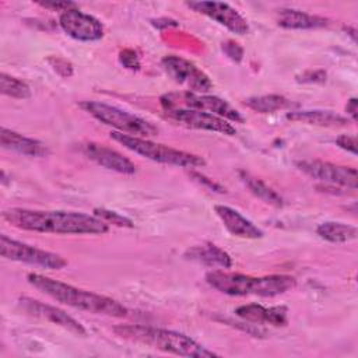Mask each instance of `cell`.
<instances>
[{"label":"cell","instance_id":"6da1fadb","mask_svg":"<svg viewBox=\"0 0 358 358\" xmlns=\"http://www.w3.org/2000/svg\"><path fill=\"white\" fill-rule=\"evenodd\" d=\"M3 220L10 225L42 234L60 235H102L109 231V225L94 214L62 210H29L13 207L3 211Z\"/></svg>","mask_w":358,"mask_h":358},{"label":"cell","instance_id":"7a4b0ae2","mask_svg":"<svg viewBox=\"0 0 358 358\" xmlns=\"http://www.w3.org/2000/svg\"><path fill=\"white\" fill-rule=\"evenodd\" d=\"M27 280L34 288L63 305L112 317H124L127 315V308L113 298L77 288L38 273H29Z\"/></svg>","mask_w":358,"mask_h":358},{"label":"cell","instance_id":"3957f363","mask_svg":"<svg viewBox=\"0 0 358 358\" xmlns=\"http://www.w3.org/2000/svg\"><path fill=\"white\" fill-rule=\"evenodd\" d=\"M206 281L214 289L232 296H277L295 287V278L287 274L253 277L214 268L206 274Z\"/></svg>","mask_w":358,"mask_h":358},{"label":"cell","instance_id":"277c9868","mask_svg":"<svg viewBox=\"0 0 358 358\" xmlns=\"http://www.w3.org/2000/svg\"><path fill=\"white\" fill-rule=\"evenodd\" d=\"M113 331L126 340L141 343L157 348L164 352L180 355V357H194V358H210L218 357L217 352L203 347L196 340L189 336L151 326H140V324H119L113 327Z\"/></svg>","mask_w":358,"mask_h":358},{"label":"cell","instance_id":"5b68a950","mask_svg":"<svg viewBox=\"0 0 358 358\" xmlns=\"http://www.w3.org/2000/svg\"><path fill=\"white\" fill-rule=\"evenodd\" d=\"M110 138L122 144L126 150L138 154L144 158H148L155 162L166 164V165H173V166H180V168H199L204 166L206 161L203 157L186 152L182 150H176L159 143H154L148 138L143 137H134L129 136L124 133L119 131H110Z\"/></svg>","mask_w":358,"mask_h":358},{"label":"cell","instance_id":"8992f818","mask_svg":"<svg viewBox=\"0 0 358 358\" xmlns=\"http://www.w3.org/2000/svg\"><path fill=\"white\" fill-rule=\"evenodd\" d=\"M80 108L98 122L113 127L115 131L143 138L158 134V127L155 124L117 106L96 101H83L80 102Z\"/></svg>","mask_w":358,"mask_h":358},{"label":"cell","instance_id":"52a82bcc","mask_svg":"<svg viewBox=\"0 0 358 358\" xmlns=\"http://www.w3.org/2000/svg\"><path fill=\"white\" fill-rule=\"evenodd\" d=\"M159 103L162 110L166 109H194V110H203L213 115H217L222 119H227L234 123H243V116L225 99L215 96V95H207V94H199L192 91H179V92H166L161 95Z\"/></svg>","mask_w":358,"mask_h":358},{"label":"cell","instance_id":"ba28073f","mask_svg":"<svg viewBox=\"0 0 358 358\" xmlns=\"http://www.w3.org/2000/svg\"><path fill=\"white\" fill-rule=\"evenodd\" d=\"M0 255L8 260L27 263L48 270H60L67 266V260L63 256L35 248L21 241L11 239L7 235L0 236Z\"/></svg>","mask_w":358,"mask_h":358},{"label":"cell","instance_id":"9c48e42d","mask_svg":"<svg viewBox=\"0 0 358 358\" xmlns=\"http://www.w3.org/2000/svg\"><path fill=\"white\" fill-rule=\"evenodd\" d=\"M161 66L164 71L176 83L187 88V91L204 94L213 88V81L210 77L199 69L193 62L176 56L168 55L162 57Z\"/></svg>","mask_w":358,"mask_h":358},{"label":"cell","instance_id":"30bf717a","mask_svg":"<svg viewBox=\"0 0 358 358\" xmlns=\"http://www.w3.org/2000/svg\"><path fill=\"white\" fill-rule=\"evenodd\" d=\"M295 165L305 175L330 186H343L351 190H355L358 186V173L352 166L337 165L319 159H302Z\"/></svg>","mask_w":358,"mask_h":358},{"label":"cell","instance_id":"8fae6325","mask_svg":"<svg viewBox=\"0 0 358 358\" xmlns=\"http://www.w3.org/2000/svg\"><path fill=\"white\" fill-rule=\"evenodd\" d=\"M164 115L169 120L186 129L214 131L225 136L236 134V129L234 124L229 123V120L208 112L194 110V109H166L164 110Z\"/></svg>","mask_w":358,"mask_h":358},{"label":"cell","instance_id":"7c38bea8","mask_svg":"<svg viewBox=\"0 0 358 358\" xmlns=\"http://www.w3.org/2000/svg\"><path fill=\"white\" fill-rule=\"evenodd\" d=\"M59 25L70 38L76 41L94 42L103 36L102 22L94 15L85 14L78 8L60 13Z\"/></svg>","mask_w":358,"mask_h":358},{"label":"cell","instance_id":"4fadbf2b","mask_svg":"<svg viewBox=\"0 0 358 358\" xmlns=\"http://www.w3.org/2000/svg\"><path fill=\"white\" fill-rule=\"evenodd\" d=\"M186 6L193 11L203 14L220 25L225 27L236 35H245L249 32L248 21L228 3L222 1H187Z\"/></svg>","mask_w":358,"mask_h":358},{"label":"cell","instance_id":"5bb4252c","mask_svg":"<svg viewBox=\"0 0 358 358\" xmlns=\"http://www.w3.org/2000/svg\"><path fill=\"white\" fill-rule=\"evenodd\" d=\"M18 305L24 312H27L35 317H39V319L48 320L53 324H57L77 336H87L85 327L78 320H76L67 312H64L56 306L43 303L41 301H36V299H32L28 296L20 298Z\"/></svg>","mask_w":358,"mask_h":358},{"label":"cell","instance_id":"9a60e30c","mask_svg":"<svg viewBox=\"0 0 358 358\" xmlns=\"http://www.w3.org/2000/svg\"><path fill=\"white\" fill-rule=\"evenodd\" d=\"M80 151L94 161L95 164L101 165L105 169L115 171L124 175H133L136 172V165L126 158L123 154L117 152L116 150H112L109 147H105L102 144L96 143H85L80 145Z\"/></svg>","mask_w":358,"mask_h":358},{"label":"cell","instance_id":"2e32d148","mask_svg":"<svg viewBox=\"0 0 358 358\" xmlns=\"http://www.w3.org/2000/svg\"><path fill=\"white\" fill-rule=\"evenodd\" d=\"M235 315L249 323L256 324H271V326H285L288 323V309L282 305L266 308L260 303L241 305L235 309Z\"/></svg>","mask_w":358,"mask_h":358},{"label":"cell","instance_id":"e0dca14e","mask_svg":"<svg viewBox=\"0 0 358 358\" xmlns=\"http://www.w3.org/2000/svg\"><path fill=\"white\" fill-rule=\"evenodd\" d=\"M183 257L186 260L203 264L206 267L220 268V270L231 268L234 264L231 255L211 242H204V243L189 248L183 253Z\"/></svg>","mask_w":358,"mask_h":358},{"label":"cell","instance_id":"ac0fdd59","mask_svg":"<svg viewBox=\"0 0 358 358\" xmlns=\"http://www.w3.org/2000/svg\"><path fill=\"white\" fill-rule=\"evenodd\" d=\"M214 211L218 215V218L221 220L222 225L227 228V231L229 234H232L234 236L246 238V239H257L264 235L263 231L257 225H255L250 220L243 217L239 211H236L228 206L217 204V206H214Z\"/></svg>","mask_w":358,"mask_h":358},{"label":"cell","instance_id":"d6986e66","mask_svg":"<svg viewBox=\"0 0 358 358\" xmlns=\"http://www.w3.org/2000/svg\"><path fill=\"white\" fill-rule=\"evenodd\" d=\"M0 144L4 150H10L14 152H18L21 155L27 157H48L49 155V148L39 140L25 137L14 130L1 127L0 131Z\"/></svg>","mask_w":358,"mask_h":358},{"label":"cell","instance_id":"ffe728a7","mask_svg":"<svg viewBox=\"0 0 358 358\" xmlns=\"http://www.w3.org/2000/svg\"><path fill=\"white\" fill-rule=\"evenodd\" d=\"M277 25L285 29H317L329 25V20L295 8H280L275 15Z\"/></svg>","mask_w":358,"mask_h":358},{"label":"cell","instance_id":"44dd1931","mask_svg":"<svg viewBox=\"0 0 358 358\" xmlns=\"http://www.w3.org/2000/svg\"><path fill=\"white\" fill-rule=\"evenodd\" d=\"M285 117L291 122L312 124V126H320V127H344L350 123V119L336 113L333 110H322V109H313V110H289Z\"/></svg>","mask_w":358,"mask_h":358},{"label":"cell","instance_id":"7402d4cb","mask_svg":"<svg viewBox=\"0 0 358 358\" xmlns=\"http://www.w3.org/2000/svg\"><path fill=\"white\" fill-rule=\"evenodd\" d=\"M316 234L333 243H345L357 239L358 229L354 225H348L338 221H324L316 227Z\"/></svg>","mask_w":358,"mask_h":358},{"label":"cell","instance_id":"603a6c76","mask_svg":"<svg viewBox=\"0 0 358 358\" xmlns=\"http://www.w3.org/2000/svg\"><path fill=\"white\" fill-rule=\"evenodd\" d=\"M239 178L243 182V185L249 189V192L252 194H255L256 197H259L260 200H263L264 203H267L270 206H274V207H282L284 206L282 197L273 187H270L266 182H263L262 179L250 175L246 171H241Z\"/></svg>","mask_w":358,"mask_h":358},{"label":"cell","instance_id":"cb8c5ba5","mask_svg":"<svg viewBox=\"0 0 358 358\" xmlns=\"http://www.w3.org/2000/svg\"><path fill=\"white\" fill-rule=\"evenodd\" d=\"M249 109L259 112V113H273L277 110H284L295 106L294 102H291L284 95L278 94H268V95H260V96H250L245 99L243 102Z\"/></svg>","mask_w":358,"mask_h":358},{"label":"cell","instance_id":"d4e9b609","mask_svg":"<svg viewBox=\"0 0 358 358\" xmlns=\"http://www.w3.org/2000/svg\"><path fill=\"white\" fill-rule=\"evenodd\" d=\"M0 91L3 95L15 99H27L31 96V88L22 80L7 73L0 74Z\"/></svg>","mask_w":358,"mask_h":358},{"label":"cell","instance_id":"484cf974","mask_svg":"<svg viewBox=\"0 0 358 358\" xmlns=\"http://www.w3.org/2000/svg\"><path fill=\"white\" fill-rule=\"evenodd\" d=\"M94 215L96 218H99L101 221L106 222L108 225L112 224L115 227H120V228H133L134 227V222L127 218L126 215H122L116 211H112V210H106V208H95L94 210Z\"/></svg>","mask_w":358,"mask_h":358},{"label":"cell","instance_id":"4316f807","mask_svg":"<svg viewBox=\"0 0 358 358\" xmlns=\"http://www.w3.org/2000/svg\"><path fill=\"white\" fill-rule=\"evenodd\" d=\"M119 62L123 67L129 70H138L140 69V59L133 49H123L119 53Z\"/></svg>","mask_w":358,"mask_h":358},{"label":"cell","instance_id":"83f0119b","mask_svg":"<svg viewBox=\"0 0 358 358\" xmlns=\"http://www.w3.org/2000/svg\"><path fill=\"white\" fill-rule=\"evenodd\" d=\"M222 52L232 60L239 63L243 59V48L235 41H225L222 42Z\"/></svg>","mask_w":358,"mask_h":358},{"label":"cell","instance_id":"f1b7e54d","mask_svg":"<svg viewBox=\"0 0 358 358\" xmlns=\"http://www.w3.org/2000/svg\"><path fill=\"white\" fill-rule=\"evenodd\" d=\"M38 4L43 8L52 10V11H67L71 8H77V4L73 1H55V0H46V1H38Z\"/></svg>","mask_w":358,"mask_h":358},{"label":"cell","instance_id":"f546056e","mask_svg":"<svg viewBox=\"0 0 358 358\" xmlns=\"http://www.w3.org/2000/svg\"><path fill=\"white\" fill-rule=\"evenodd\" d=\"M336 144L340 148H343V150H345V151H348V152H351L354 155L357 154V137L355 136L341 134V136H338L336 138Z\"/></svg>","mask_w":358,"mask_h":358},{"label":"cell","instance_id":"4dcf8cb0","mask_svg":"<svg viewBox=\"0 0 358 358\" xmlns=\"http://www.w3.org/2000/svg\"><path fill=\"white\" fill-rule=\"evenodd\" d=\"M299 83H324L326 81V71L324 70H309L302 73L298 78Z\"/></svg>","mask_w":358,"mask_h":358},{"label":"cell","instance_id":"1f68e13d","mask_svg":"<svg viewBox=\"0 0 358 358\" xmlns=\"http://www.w3.org/2000/svg\"><path fill=\"white\" fill-rule=\"evenodd\" d=\"M192 175L194 176V178H197V180L200 182V183H204V185H207L211 190H215V192H220V193H222L224 192V189L218 185V183H215V182H213L211 179H208V178H206L204 175H200V173H196V172H192Z\"/></svg>","mask_w":358,"mask_h":358},{"label":"cell","instance_id":"d6a6232c","mask_svg":"<svg viewBox=\"0 0 358 358\" xmlns=\"http://www.w3.org/2000/svg\"><path fill=\"white\" fill-rule=\"evenodd\" d=\"M345 112H347V115L350 116V119H351L352 122L357 120V116H358V101H357V98L352 96V98L347 102V105H345Z\"/></svg>","mask_w":358,"mask_h":358}]
</instances>
